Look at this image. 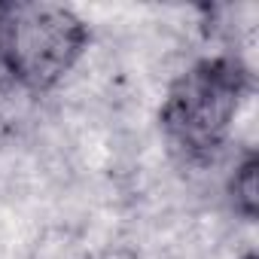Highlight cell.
<instances>
[{"label":"cell","mask_w":259,"mask_h":259,"mask_svg":"<svg viewBox=\"0 0 259 259\" xmlns=\"http://www.w3.org/2000/svg\"><path fill=\"white\" fill-rule=\"evenodd\" d=\"M253 89L247 64L235 55H210L189 64L168 85L159 125L168 144L186 159L213 156L235 125L244 98Z\"/></svg>","instance_id":"obj_1"},{"label":"cell","mask_w":259,"mask_h":259,"mask_svg":"<svg viewBox=\"0 0 259 259\" xmlns=\"http://www.w3.org/2000/svg\"><path fill=\"white\" fill-rule=\"evenodd\" d=\"M92 43L85 19L64 4H10L0 73L31 95L52 92Z\"/></svg>","instance_id":"obj_2"},{"label":"cell","mask_w":259,"mask_h":259,"mask_svg":"<svg viewBox=\"0 0 259 259\" xmlns=\"http://www.w3.org/2000/svg\"><path fill=\"white\" fill-rule=\"evenodd\" d=\"M226 195H229L232 210L244 223H256L259 217V156L253 150H247L244 159L235 165L226 183Z\"/></svg>","instance_id":"obj_3"},{"label":"cell","mask_w":259,"mask_h":259,"mask_svg":"<svg viewBox=\"0 0 259 259\" xmlns=\"http://www.w3.org/2000/svg\"><path fill=\"white\" fill-rule=\"evenodd\" d=\"M7 13H10V4H0V49H4V31H7Z\"/></svg>","instance_id":"obj_4"},{"label":"cell","mask_w":259,"mask_h":259,"mask_svg":"<svg viewBox=\"0 0 259 259\" xmlns=\"http://www.w3.org/2000/svg\"><path fill=\"white\" fill-rule=\"evenodd\" d=\"M241 259H256V253H253V250H247V253H244Z\"/></svg>","instance_id":"obj_5"}]
</instances>
